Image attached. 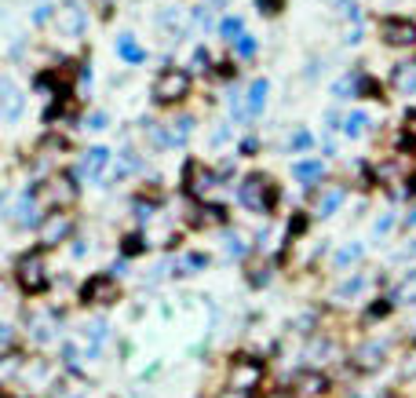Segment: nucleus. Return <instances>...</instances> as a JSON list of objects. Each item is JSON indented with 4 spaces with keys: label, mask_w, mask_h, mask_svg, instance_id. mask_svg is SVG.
<instances>
[{
    "label": "nucleus",
    "mask_w": 416,
    "mask_h": 398,
    "mask_svg": "<svg viewBox=\"0 0 416 398\" xmlns=\"http://www.w3.org/2000/svg\"><path fill=\"white\" fill-rule=\"evenodd\" d=\"M307 146H310V132H303V128H300V132L289 139V150H293V154H300V150H307Z\"/></svg>",
    "instance_id": "nucleus-17"
},
{
    "label": "nucleus",
    "mask_w": 416,
    "mask_h": 398,
    "mask_svg": "<svg viewBox=\"0 0 416 398\" xmlns=\"http://www.w3.org/2000/svg\"><path fill=\"white\" fill-rule=\"evenodd\" d=\"M117 55L124 58V63H132V66L146 58V51L139 48V41H136L132 34H121V37H117Z\"/></svg>",
    "instance_id": "nucleus-7"
},
{
    "label": "nucleus",
    "mask_w": 416,
    "mask_h": 398,
    "mask_svg": "<svg viewBox=\"0 0 416 398\" xmlns=\"http://www.w3.org/2000/svg\"><path fill=\"white\" fill-rule=\"evenodd\" d=\"M241 29H245V22H241L238 15H227V19H223V22H219V34H223V37H227V41H241V37H245V34H241Z\"/></svg>",
    "instance_id": "nucleus-13"
},
{
    "label": "nucleus",
    "mask_w": 416,
    "mask_h": 398,
    "mask_svg": "<svg viewBox=\"0 0 416 398\" xmlns=\"http://www.w3.org/2000/svg\"><path fill=\"white\" fill-rule=\"evenodd\" d=\"M19 110H22V96L15 91V84H11V81H4V117H8V121H15V117H19Z\"/></svg>",
    "instance_id": "nucleus-12"
},
{
    "label": "nucleus",
    "mask_w": 416,
    "mask_h": 398,
    "mask_svg": "<svg viewBox=\"0 0 416 398\" xmlns=\"http://www.w3.org/2000/svg\"><path fill=\"white\" fill-rule=\"evenodd\" d=\"M380 34H383V41L387 44H416V22H409V19H398V15H387L380 22Z\"/></svg>",
    "instance_id": "nucleus-4"
},
{
    "label": "nucleus",
    "mask_w": 416,
    "mask_h": 398,
    "mask_svg": "<svg viewBox=\"0 0 416 398\" xmlns=\"http://www.w3.org/2000/svg\"><path fill=\"white\" fill-rule=\"evenodd\" d=\"M190 132H194V121L183 117V121H179V128H172V143H186V136H190Z\"/></svg>",
    "instance_id": "nucleus-16"
},
{
    "label": "nucleus",
    "mask_w": 416,
    "mask_h": 398,
    "mask_svg": "<svg viewBox=\"0 0 416 398\" xmlns=\"http://www.w3.org/2000/svg\"><path fill=\"white\" fill-rule=\"evenodd\" d=\"M343 198H347V190H343V187H329L322 198H318V212H322V216H333V212L343 205Z\"/></svg>",
    "instance_id": "nucleus-11"
},
{
    "label": "nucleus",
    "mask_w": 416,
    "mask_h": 398,
    "mask_svg": "<svg viewBox=\"0 0 416 398\" xmlns=\"http://www.w3.org/2000/svg\"><path fill=\"white\" fill-rule=\"evenodd\" d=\"M84 8L77 4V0H66V4L59 8V15H55V26H59V34H66L70 41H77L81 34H84Z\"/></svg>",
    "instance_id": "nucleus-3"
},
{
    "label": "nucleus",
    "mask_w": 416,
    "mask_h": 398,
    "mask_svg": "<svg viewBox=\"0 0 416 398\" xmlns=\"http://www.w3.org/2000/svg\"><path fill=\"white\" fill-rule=\"evenodd\" d=\"M238 198H241V205L252 208V212H274V205H278V187H274L270 175H260V172H255V175H248V179L241 183Z\"/></svg>",
    "instance_id": "nucleus-1"
},
{
    "label": "nucleus",
    "mask_w": 416,
    "mask_h": 398,
    "mask_svg": "<svg viewBox=\"0 0 416 398\" xmlns=\"http://www.w3.org/2000/svg\"><path fill=\"white\" fill-rule=\"evenodd\" d=\"M252 51H255V41L252 37H241L238 41V55H252Z\"/></svg>",
    "instance_id": "nucleus-21"
},
{
    "label": "nucleus",
    "mask_w": 416,
    "mask_h": 398,
    "mask_svg": "<svg viewBox=\"0 0 416 398\" xmlns=\"http://www.w3.org/2000/svg\"><path fill=\"white\" fill-rule=\"evenodd\" d=\"M106 165H110V150H103V146H91L88 154H84V172H88L91 179L99 175Z\"/></svg>",
    "instance_id": "nucleus-10"
},
{
    "label": "nucleus",
    "mask_w": 416,
    "mask_h": 398,
    "mask_svg": "<svg viewBox=\"0 0 416 398\" xmlns=\"http://www.w3.org/2000/svg\"><path fill=\"white\" fill-rule=\"evenodd\" d=\"M19 278H22L26 289H41V285H44V278H41V256H37V252L19 260Z\"/></svg>",
    "instance_id": "nucleus-6"
},
{
    "label": "nucleus",
    "mask_w": 416,
    "mask_h": 398,
    "mask_svg": "<svg viewBox=\"0 0 416 398\" xmlns=\"http://www.w3.org/2000/svg\"><path fill=\"white\" fill-rule=\"evenodd\" d=\"M293 172H296V179H300V183L314 187V183H322L325 165H322V161H296V165H293Z\"/></svg>",
    "instance_id": "nucleus-8"
},
{
    "label": "nucleus",
    "mask_w": 416,
    "mask_h": 398,
    "mask_svg": "<svg viewBox=\"0 0 416 398\" xmlns=\"http://www.w3.org/2000/svg\"><path fill=\"white\" fill-rule=\"evenodd\" d=\"M88 128H95V132L106 128V117H103V113H91V117H88Z\"/></svg>",
    "instance_id": "nucleus-23"
},
{
    "label": "nucleus",
    "mask_w": 416,
    "mask_h": 398,
    "mask_svg": "<svg viewBox=\"0 0 416 398\" xmlns=\"http://www.w3.org/2000/svg\"><path fill=\"white\" fill-rule=\"evenodd\" d=\"M70 230H73V220H70L62 208H55L51 216H48V223L41 227V241H44V245H55V241H62V238H66Z\"/></svg>",
    "instance_id": "nucleus-5"
},
{
    "label": "nucleus",
    "mask_w": 416,
    "mask_h": 398,
    "mask_svg": "<svg viewBox=\"0 0 416 398\" xmlns=\"http://www.w3.org/2000/svg\"><path fill=\"white\" fill-rule=\"evenodd\" d=\"M369 125V117L365 113H350L347 121H343V132L350 136V139H355V136H362V128Z\"/></svg>",
    "instance_id": "nucleus-14"
},
{
    "label": "nucleus",
    "mask_w": 416,
    "mask_h": 398,
    "mask_svg": "<svg viewBox=\"0 0 416 398\" xmlns=\"http://www.w3.org/2000/svg\"><path fill=\"white\" fill-rule=\"evenodd\" d=\"M267 91H270L267 81H252V88H248V117H260V113H263Z\"/></svg>",
    "instance_id": "nucleus-9"
},
{
    "label": "nucleus",
    "mask_w": 416,
    "mask_h": 398,
    "mask_svg": "<svg viewBox=\"0 0 416 398\" xmlns=\"http://www.w3.org/2000/svg\"><path fill=\"white\" fill-rule=\"evenodd\" d=\"M124 252H128V256H136V252H143V238H139V234H132V238H124Z\"/></svg>",
    "instance_id": "nucleus-18"
},
{
    "label": "nucleus",
    "mask_w": 416,
    "mask_h": 398,
    "mask_svg": "<svg viewBox=\"0 0 416 398\" xmlns=\"http://www.w3.org/2000/svg\"><path fill=\"white\" fill-rule=\"evenodd\" d=\"M402 296H409V303H416V270L405 278V285H402Z\"/></svg>",
    "instance_id": "nucleus-19"
},
{
    "label": "nucleus",
    "mask_w": 416,
    "mask_h": 398,
    "mask_svg": "<svg viewBox=\"0 0 416 398\" xmlns=\"http://www.w3.org/2000/svg\"><path fill=\"white\" fill-rule=\"evenodd\" d=\"M260 4V11H267V15H274L278 8H281V0H255Z\"/></svg>",
    "instance_id": "nucleus-22"
},
{
    "label": "nucleus",
    "mask_w": 416,
    "mask_h": 398,
    "mask_svg": "<svg viewBox=\"0 0 416 398\" xmlns=\"http://www.w3.org/2000/svg\"><path fill=\"white\" fill-rule=\"evenodd\" d=\"M395 84H398V88H416V66H409V70L398 66V70H395Z\"/></svg>",
    "instance_id": "nucleus-15"
},
{
    "label": "nucleus",
    "mask_w": 416,
    "mask_h": 398,
    "mask_svg": "<svg viewBox=\"0 0 416 398\" xmlns=\"http://www.w3.org/2000/svg\"><path fill=\"white\" fill-rule=\"evenodd\" d=\"M362 256V245H347V249L340 252V263H347V260H358Z\"/></svg>",
    "instance_id": "nucleus-20"
},
{
    "label": "nucleus",
    "mask_w": 416,
    "mask_h": 398,
    "mask_svg": "<svg viewBox=\"0 0 416 398\" xmlns=\"http://www.w3.org/2000/svg\"><path fill=\"white\" fill-rule=\"evenodd\" d=\"M186 96H190V73L186 70L168 66V70L157 73V81H153V99L157 103H183Z\"/></svg>",
    "instance_id": "nucleus-2"
}]
</instances>
